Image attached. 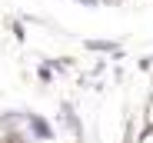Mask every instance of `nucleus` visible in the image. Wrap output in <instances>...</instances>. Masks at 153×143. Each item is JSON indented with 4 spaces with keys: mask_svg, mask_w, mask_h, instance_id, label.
Segmentation results:
<instances>
[{
    "mask_svg": "<svg viewBox=\"0 0 153 143\" xmlns=\"http://www.w3.org/2000/svg\"><path fill=\"white\" fill-rule=\"evenodd\" d=\"M37 80H40L43 87H53V83H57V73H53L47 63H37Z\"/></svg>",
    "mask_w": 153,
    "mask_h": 143,
    "instance_id": "nucleus-6",
    "label": "nucleus"
},
{
    "mask_svg": "<svg viewBox=\"0 0 153 143\" xmlns=\"http://www.w3.org/2000/svg\"><path fill=\"white\" fill-rule=\"evenodd\" d=\"M10 33L17 37V43H27V27H23V20H20V17L10 20Z\"/></svg>",
    "mask_w": 153,
    "mask_h": 143,
    "instance_id": "nucleus-7",
    "label": "nucleus"
},
{
    "mask_svg": "<svg viewBox=\"0 0 153 143\" xmlns=\"http://www.w3.org/2000/svg\"><path fill=\"white\" fill-rule=\"evenodd\" d=\"M83 50L103 53V57H110V60H123V57H126V50H123L120 40H83Z\"/></svg>",
    "mask_w": 153,
    "mask_h": 143,
    "instance_id": "nucleus-3",
    "label": "nucleus"
},
{
    "mask_svg": "<svg viewBox=\"0 0 153 143\" xmlns=\"http://www.w3.org/2000/svg\"><path fill=\"white\" fill-rule=\"evenodd\" d=\"M23 130H27L30 140H40V143H47V140L57 136L53 123H50L43 113H37V110H23Z\"/></svg>",
    "mask_w": 153,
    "mask_h": 143,
    "instance_id": "nucleus-1",
    "label": "nucleus"
},
{
    "mask_svg": "<svg viewBox=\"0 0 153 143\" xmlns=\"http://www.w3.org/2000/svg\"><path fill=\"white\" fill-rule=\"evenodd\" d=\"M150 67H153V53H150Z\"/></svg>",
    "mask_w": 153,
    "mask_h": 143,
    "instance_id": "nucleus-12",
    "label": "nucleus"
},
{
    "mask_svg": "<svg viewBox=\"0 0 153 143\" xmlns=\"http://www.w3.org/2000/svg\"><path fill=\"white\" fill-rule=\"evenodd\" d=\"M76 4H83V7H100V0H76Z\"/></svg>",
    "mask_w": 153,
    "mask_h": 143,
    "instance_id": "nucleus-10",
    "label": "nucleus"
},
{
    "mask_svg": "<svg viewBox=\"0 0 153 143\" xmlns=\"http://www.w3.org/2000/svg\"><path fill=\"white\" fill-rule=\"evenodd\" d=\"M100 4H110V7H120L123 0H100Z\"/></svg>",
    "mask_w": 153,
    "mask_h": 143,
    "instance_id": "nucleus-11",
    "label": "nucleus"
},
{
    "mask_svg": "<svg viewBox=\"0 0 153 143\" xmlns=\"http://www.w3.org/2000/svg\"><path fill=\"white\" fill-rule=\"evenodd\" d=\"M60 123L70 130L73 143H83V140H87V133H83V120H80V113H76V107H73L70 100H60Z\"/></svg>",
    "mask_w": 153,
    "mask_h": 143,
    "instance_id": "nucleus-2",
    "label": "nucleus"
},
{
    "mask_svg": "<svg viewBox=\"0 0 153 143\" xmlns=\"http://www.w3.org/2000/svg\"><path fill=\"white\" fill-rule=\"evenodd\" d=\"M23 127V110H4L0 113V130H17Z\"/></svg>",
    "mask_w": 153,
    "mask_h": 143,
    "instance_id": "nucleus-5",
    "label": "nucleus"
},
{
    "mask_svg": "<svg viewBox=\"0 0 153 143\" xmlns=\"http://www.w3.org/2000/svg\"><path fill=\"white\" fill-rule=\"evenodd\" d=\"M137 70H143V73L153 70V67H150V57H137Z\"/></svg>",
    "mask_w": 153,
    "mask_h": 143,
    "instance_id": "nucleus-9",
    "label": "nucleus"
},
{
    "mask_svg": "<svg viewBox=\"0 0 153 143\" xmlns=\"http://www.w3.org/2000/svg\"><path fill=\"white\" fill-rule=\"evenodd\" d=\"M150 136H153V123H146V127H143V130L137 133V143H146Z\"/></svg>",
    "mask_w": 153,
    "mask_h": 143,
    "instance_id": "nucleus-8",
    "label": "nucleus"
},
{
    "mask_svg": "<svg viewBox=\"0 0 153 143\" xmlns=\"http://www.w3.org/2000/svg\"><path fill=\"white\" fill-rule=\"evenodd\" d=\"M40 63H47L57 77H60V73H70V70H73V57H43Z\"/></svg>",
    "mask_w": 153,
    "mask_h": 143,
    "instance_id": "nucleus-4",
    "label": "nucleus"
}]
</instances>
